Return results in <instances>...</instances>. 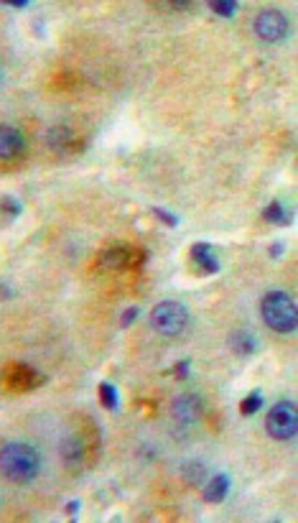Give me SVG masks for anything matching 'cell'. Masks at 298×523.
I'll return each instance as SVG.
<instances>
[{
	"label": "cell",
	"mask_w": 298,
	"mask_h": 523,
	"mask_svg": "<svg viewBox=\"0 0 298 523\" xmlns=\"http://www.w3.org/2000/svg\"><path fill=\"white\" fill-rule=\"evenodd\" d=\"M41 470V457L31 445L8 442L0 450V472L11 482H31Z\"/></svg>",
	"instance_id": "1"
},
{
	"label": "cell",
	"mask_w": 298,
	"mask_h": 523,
	"mask_svg": "<svg viewBox=\"0 0 298 523\" xmlns=\"http://www.w3.org/2000/svg\"><path fill=\"white\" fill-rule=\"evenodd\" d=\"M260 314H262V322L268 324L273 332H278V335L296 332V327H298L296 301H293L286 291L265 294V299H262V304H260Z\"/></svg>",
	"instance_id": "2"
},
{
	"label": "cell",
	"mask_w": 298,
	"mask_h": 523,
	"mask_svg": "<svg viewBox=\"0 0 298 523\" xmlns=\"http://www.w3.org/2000/svg\"><path fill=\"white\" fill-rule=\"evenodd\" d=\"M151 324L159 335L179 337L186 329V324H189V311L183 309L179 301H161L151 311Z\"/></svg>",
	"instance_id": "3"
},
{
	"label": "cell",
	"mask_w": 298,
	"mask_h": 523,
	"mask_svg": "<svg viewBox=\"0 0 298 523\" xmlns=\"http://www.w3.org/2000/svg\"><path fill=\"white\" fill-rule=\"evenodd\" d=\"M265 429L273 439L278 442H288V439L296 437L298 432V411L293 401H280L275 403L268 411V421H265Z\"/></svg>",
	"instance_id": "4"
},
{
	"label": "cell",
	"mask_w": 298,
	"mask_h": 523,
	"mask_svg": "<svg viewBox=\"0 0 298 523\" xmlns=\"http://www.w3.org/2000/svg\"><path fill=\"white\" fill-rule=\"evenodd\" d=\"M288 19L280 11H262L255 19V33L257 38L268 43H278L288 36Z\"/></svg>",
	"instance_id": "5"
},
{
	"label": "cell",
	"mask_w": 298,
	"mask_h": 523,
	"mask_svg": "<svg viewBox=\"0 0 298 523\" xmlns=\"http://www.w3.org/2000/svg\"><path fill=\"white\" fill-rule=\"evenodd\" d=\"M171 411H174V419L179 424H194V421H199L201 411H204V403H201V398L196 393H183L174 398Z\"/></svg>",
	"instance_id": "6"
},
{
	"label": "cell",
	"mask_w": 298,
	"mask_h": 523,
	"mask_svg": "<svg viewBox=\"0 0 298 523\" xmlns=\"http://www.w3.org/2000/svg\"><path fill=\"white\" fill-rule=\"evenodd\" d=\"M38 383H43V376L28 366H13L8 373V388L11 390H33Z\"/></svg>",
	"instance_id": "7"
},
{
	"label": "cell",
	"mask_w": 298,
	"mask_h": 523,
	"mask_svg": "<svg viewBox=\"0 0 298 523\" xmlns=\"http://www.w3.org/2000/svg\"><path fill=\"white\" fill-rule=\"evenodd\" d=\"M26 148L23 133L11 125H0V158H16Z\"/></svg>",
	"instance_id": "8"
},
{
	"label": "cell",
	"mask_w": 298,
	"mask_h": 523,
	"mask_svg": "<svg viewBox=\"0 0 298 523\" xmlns=\"http://www.w3.org/2000/svg\"><path fill=\"white\" fill-rule=\"evenodd\" d=\"M191 261L204 271V274H217L219 271V258L209 243H196L191 248Z\"/></svg>",
	"instance_id": "9"
},
{
	"label": "cell",
	"mask_w": 298,
	"mask_h": 523,
	"mask_svg": "<svg viewBox=\"0 0 298 523\" xmlns=\"http://www.w3.org/2000/svg\"><path fill=\"white\" fill-rule=\"evenodd\" d=\"M74 133L69 125H54V128L49 130V146L54 148L56 153H69L74 151V148L80 146V143H74Z\"/></svg>",
	"instance_id": "10"
},
{
	"label": "cell",
	"mask_w": 298,
	"mask_h": 523,
	"mask_svg": "<svg viewBox=\"0 0 298 523\" xmlns=\"http://www.w3.org/2000/svg\"><path fill=\"white\" fill-rule=\"evenodd\" d=\"M61 460L67 462V467H80L85 462V442L77 437H67L61 442Z\"/></svg>",
	"instance_id": "11"
},
{
	"label": "cell",
	"mask_w": 298,
	"mask_h": 523,
	"mask_svg": "<svg viewBox=\"0 0 298 523\" xmlns=\"http://www.w3.org/2000/svg\"><path fill=\"white\" fill-rule=\"evenodd\" d=\"M230 347L232 353L240 355V358H248L257 350V337L252 332H245V329H238L230 335Z\"/></svg>",
	"instance_id": "12"
},
{
	"label": "cell",
	"mask_w": 298,
	"mask_h": 523,
	"mask_svg": "<svg viewBox=\"0 0 298 523\" xmlns=\"http://www.w3.org/2000/svg\"><path fill=\"white\" fill-rule=\"evenodd\" d=\"M230 493V477L227 475H214L204 485V500L207 503H222Z\"/></svg>",
	"instance_id": "13"
},
{
	"label": "cell",
	"mask_w": 298,
	"mask_h": 523,
	"mask_svg": "<svg viewBox=\"0 0 298 523\" xmlns=\"http://www.w3.org/2000/svg\"><path fill=\"white\" fill-rule=\"evenodd\" d=\"M262 219L265 222H273V225H291V212H288L280 202H270L268 207L262 209Z\"/></svg>",
	"instance_id": "14"
},
{
	"label": "cell",
	"mask_w": 298,
	"mask_h": 523,
	"mask_svg": "<svg viewBox=\"0 0 298 523\" xmlns=\"http://www.w3.org/2000/svg\"><path fill=\"white\" fill-rule=\"evenodd\" d=\"M183 477H186L191 485H201V482H204V477H207V467H204L201 462L183 465Z\"/></svg>",
	"instance_id": "15"
},
{
	"label": "cell",
	"mask_w": 298,
	"mask_h": 523,
	"mask_svg": "<svg viewBox=\"0 0 298 523\" xmlns=\"http://www.w3.org/2000/svg\"><path fill=\"white\" fill-rule=\"evenodd\" d=\"M260 408H262V393L260 390H255V393H250L248 398H243V403H240V414L252 416V414H257Z\"/></svg>",
	"instance_id": "16"
},
{
	"label": "cell",
	"mask_w": 298,
	"mask_h": 523,
	"mask_svg": "<svg viewBox=\"0 0 298 523\" xmlns=\"http://www.w3.org/2000/svg\"><path fill=\"white\" fill-rule=\"evenodd\" d=\"M100 401H102V406L107 408V411H115L117 408V390L112 383H102L100 385Z\"/></svg>",
	"instance_id": "17"
},
{
	"label": "cell",
	"mask_w": 298,
	"mask_h": 523,
	"mask_svg": "<svg viewBox=\"0 0 298 523\" xmlns=\"http://www.w3.org/2000/svg\"><path fill=\"white\" fill-rule=\"evenodd\" d=\"M209 8H212L217 16H222V19H232V16H235V11H238V3L225 0V3H209Z\"/></svg>",
	"instance_id": "18"
},
{
	"label": "cell",
	"mask_w": 298,
	"mask_h": 523,
	"mask_svg": "<svg viewBox=\"0 0 298 523\" xmlns=\"http://www.w3.org/2000/svg\"><path fill=\"white\" fill-rule=\"evenodd\" d=\"M153 214H156V217H159L161 222H164V225H169V227H176L179 225V217L174 212H169V209L153 207Z\"/></svg>",
	"instance_id": "19"
},
{
	"label": "cell",
	"mask_w": 298,
	"mask_h": 523,
	"mask_svg": "<svg viewBox=\"0 0 298 523\" xmlns=\"http://www.w3.org/2000/svg\"><path fill=\"white\" fill-rule=\"evenodd\" d=\"M138 314H140V311H138V306H130V309H125V311H122V316H120V324H122V327H130V324H133L135 319H138Z\"/></svg>",
	"instance_id": "20"
},
{
	"label": "cell",
	"mask_w": 298,
	"mask_h": 523,
	"mask_svg": "<svg viewBox=\"0 0 298 523\" xmlns=\"http://www.w3.org/2000/svg\"><path fill=\"white\" fill-rule=\"evenodd\" d=\"M189 360H181V363H176V368H174V376L179 378V380H183V378L189 376Z\"/></svg>",
	"instance_id": "21"
},
{
	"label": "cell",
	"mask_w": 298,
	"mask_h": 523,
	"mask_svg": "<svg viewBox=\"0 0 298 523\" xmlns=\"http://www.w3.org/2000/svg\"><path fill=\"white\" fill-rule=\"evenodd\" d=\"M80 500H69V503H67V513H69V516H74V513H77V511H80Z\"/></svg>",
	"instance_id": "22"
},
{
	"label": "cell",
	"mask_w": 298,
	"mask_h": 523,
	"mask_svg": "<svg viewBox=\"0 0 298 523\" xmlns=\"http://www.w3.org/2000/svg\"><path fill=\"white\" fill-rule=\"evenodd\" d=\"M283 250H286V245H283V243L273 245V248H270V256H273V258H280V256H283Z\"/></svg>",
	"instance_id": "23"
}]
</instances>
